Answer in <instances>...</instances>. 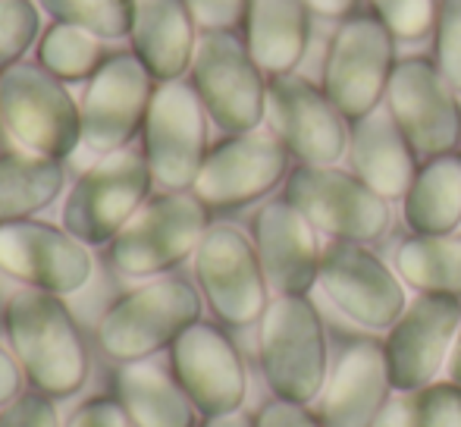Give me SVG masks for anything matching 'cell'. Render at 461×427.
Returning a JSON list of instances; mask_svg holds the SVG:
<instances>
[{
    "mask_svg": "<svg viewBox=\"0 0 461 427\" xmlns=\"http://www.w3.org/2000/svg\"><path fill=\"white\" fill-rule=\"evenodd\" d=\"M383 13V23L395 32V35L418 38L430 29L433 4L430 0H374Z\"/></svg>",
    "mask_w": 461,
    "mask_h": 427,
    "instance_id": "cell-36",
    "label": "cell"
},
{
    "mask_svg": "<svg viewBox=\"0 0 461 427\" xmlns=\"http://www.w3.org/2000/svg\"><path fill=\"white\" fill-rule=\"evenodd\" d=\"M267 116L276 139L304 164L330 167L346 148L336 104L308 79L274 76L267 86Z\"/></svg>",
    "mask_w": 461,
    "mask_h": 427,
    "instance_id": "cell-18",
    "label": "cell"
},
{
    "mask_svg": "<svg viewBox=\"0 0 461 427\" xmlns=\"http://www.w3.org/2000/svg\"><path fill=\"white\" fill-rule=\"evenodd\" d=\"M50 23L86 29L101 41H122L132 32L135 0H35Z\"/></svg>",
    "mask_w": 461,
    "mask_h": 427,
    "instance_id": "cell-31",
    "label": "cell"
},
{
    "mask_svg": "<svg viewBox=\"0 0 461 427\" xmlns=\"http://www.w3.org/2000/svg\"><path fill=\"white\" fill-rule=\"evenodd\" d=\"M321 286L333 305L365 327H393L405 312V289L365 245L333 239L321 251Z\"/></svg>",
    "mask_w": 461,
    "mask_h": 427,
    "instance_id": "cell-15",
    "label": "cell"
},
{
    "mask_svg": "<svg viewBox=\"0 0 461 427\" xmlns=\"http://www.w3.org/2000/svg\"><path fill=\"white\" fill-rule=\"evenodd\" d=\"M304 4H308L311 10H317V13H327V16H339V13L352 10L355 0H304Z\"/></svg>",
    "mask_w": 461,
    "mask_h": 427,
    "instance_id": "cell-41",
    "label": "cell"
},
{
    "mask_svg": "<svg viewBox=\"0 0 461 427\" xmlns=\"http://www.w3.org/2000/svg\"><path fill=\"white\" fill-rule=\"evenodd\" d=\"M107 41H101L97 35L86 29H76L67 23H50L41 32L35 44V63L41 69H48L54 79L73 86H86L88 79L97 73L110 50L104 48Z\"/></svg>",
    "mask_w": 461,
    "mask_h": 427,
    "instance_id": "cell-28",
    "label": "cell"
},
{
    "mask_svg": "<svg viewBox=\"0 0 461 427\" xmlns=\"http://www.w3.org/2000/svg\"><path fill=\"white\" fill-rule=\"evenodd\" d=\"M95 249L73 236L63 223L32 217L0 226V274L23 289L76 295L95 277Z\"/></svg>",
    "mask_w": 461,
    "mask_h": 427,
    "instance_id": "cell-11",
    "label": "cell"
},
{
    "mask_svg": "<svg viewBox=\"0 0 461 427\" xmlns=\"http://www.w3.org/2000/svg\"><path fill=\"white\" fill-rule=\"evenodd\" d=\"M389 114L420 154H449L461 135V107L443 73L427 60H405L389 76Z\"/></svg>",
    "mask_w": 461,
    "mask_h": 427,
    "instance_id": "cell-17",
    "label": "cell"
},
{
    "mask_svg": "<svg viewBox=\"0 0 461 427\" xmlns=\"http://www.w3.org/2000/svg\"><path fill=\"white\" fill-rule=\"evenodd\" d=\"M289 148L274 132H239L211 145L192 192L211 211H232L264 198L285 177Z\"/></svg>",
    "mask_w": 461,
    "mask_h": 427,
    "instance_id": "cell-13",
    "label": "cell"
},
{
    "mask_svg": "<svg viewBox=\"0 0 461 427\" xmlns=\"http://www.w3.org/2000/svg\"><path fill=\"white\" fill-rule=\"evenodd\" d=\"M194 283L223 327H251L270 305L261 258L239 226L211 223L194 251Z\"/></svg>",
    "mask_w": 461,
    "mask_h": 427,
    "instance_id": "cell-8",
    "label": "cell"
},
{
    "mask_svg": "<svg viewBox=\"0 0 461 427\" xmlns=\"http://www.w3.org/2000/svg\"><path fill=\"white\" fill-rule=\"evenodd\" d=\"M439 67L449 86L461 92V0H446L439 16Z\"/></svg>",
    "mask_w": 461,
    "mask_h": 427,
    "instance_id": "cell-34",
    "label": "cell"
},
{
    "mask_svg": "<svg viewBox=\"0 0 461 427\" xmlns=\"http://www.w3.org/2000/svg\"><path fill=\"white\" fill-rule=\"evenodd\" d=\"M285 202L295 204L314 230L348 242L376 239L389 223L386 198L376 195L361 177L333 167H298L285 183Z\"/></svg>",
    "mask_w": 461,
    "mask_h": 427,
    "instance_id": "cell-14",
    "label": "cell"
},
{
    "mask_svg": "<svg viewBox=\"0 0 461 427\" xmlns=\"http://www.w3.org/2000/svg\"><path fill=\"white\" fill-rule=\"evenodd\" d=\"M374 427H461V384H427L389 399Z\"/></svg>",
    "mask_w": 461,
    "mask_h": 427,
    "instance_id": "cell-30",
    "label": "cell"
},
{
    "mask_svg": "<svg viewBox=\"0 0 461 427\" xmlns=\"http://www.w3.org/2000/svg\"><path fill=\"white\" fill-rule=\"evenodd\" d=\"M207 110L192 82L158 86L141 129V154L160 192H192L207 151Z\"/></svg>",
    "mask_w": 461,
    "mask_h": 427,
    "instance_id": "cell-10",
    "label": "cell"
},
{
    "mask_svg": "<svg viewBox=\"0 0 461 427\" xmlns=\"http://www.w3.org/2000/svg\"><path fill=\"white\" fill-rule=\"evenodd\" d=\"M67 195L63 160L6 148L0 151V226L32 220Z\"/></svg>",
    "mask_w": 461,
    "mask_h": 427,
    "instance_id": "cell-26",
    "label": "cell"
},
{
    "mask_svg": "<svg viewBox=\"0 0 461 427\" xmlns=\"http://www.w3.org/2000/svg\"><path fill=\"white\" fill-rule=\"evenodd\" d=\"M389 60L393 41L383 23L355 19L342 25L327 60V98L352 120L367 116L389 86Z\"/></svg>",
    "mask_w": 461,
    "mask_h": 427,
    "instance_id": "cell-19",
    "label": "cell"
},
{
    "mask_svg": "<svg viewBox=\"0 0 461 427\" xmlns=\"http://www.w3.org/2000/svg\"><path fill=\"white\" fill-rule=\"evenodd\" d=\"M204 295L185 277L167 274L141 280L129 293L116 295L95 323V346L110 365L151 361L192 323L201 321Z\"/></svg>",
    "mask_w": 461,
    "mask_h": 427,
    "instance_id": "cell-2",
    "label": "cell"
},
{
    "mask_svg": "<svg viewBox=\"0 0 461 427\" xmlns=\"http://www.w3.org/2000/svg\"><path fill=\"white\" fill-rule=\"evenodd\" d=\"M154 92L158 82L132 50H110L79 98L82 148L95 158L132 148V141L141 139Z\"/></svg>",
    "mask_w": 461,
    "mask_h": 427,
    "instance_id": "cell-9",
    "label": "cell"
},
{
    "mask_svg": "<svg viewBox=\"0 0 461 427\" xmlns=\"http://www.w3.org/2000/svg\"><path fill=\"white\" fill-rule=\"evenodd\" d=\"M245 44L270 76H289L308 44L304 0H251L245 16Z\"/></svg>",
    "mask_w": 461,
    "mask_h": 427,
    "instance_id": "cell-25",
    "label": "cell"
},
{
    "mask_svg": "<svg viewBox=\"0 0 461 427\" xmlns=\"http://www.w3.org/2000/svg\"><path fill=\"white\" fill-rule=\"evenodd\" d=\"M113 396L126 409L132 427H198V409L170 368L158 361L113 365Z\"/></svg>",
    "mask_w": 461,
    "mask_h": 427,
    "instance_id": "cell-23",
    "label": "cell"
},
{
    "mask_svg": "<svg viewBox=\"0 0 461 427\" xmlns=\"http://www.w3.org/2000/svg\"><path fill=\"white\" fill-rule=\"evenodd\" d=\"M207 230L211 208L194 192H158L104 251L116 277L154 280L194 258Z\"/></svg>",
    "mask_w": 461,
    "mask_h": 427,
    "instance_id": "cell-3",
    "label": "cell"
},
{
    "mask_svg": "<svg viewBox=\"0 0 461 427\" xmlns=\"http://www.w3.org/2000/svg\"><path fill=\"white\" fill-rule=\"evenodd\" d=\"M405 220L420 236H446L461 220V158L439 154L414 177Z\"/></svg>",
    "mask_w": 461,
    "mask_h": 427,
    "instance_id": "cell-27",
    "label": "cell"
},
{
    "mask_svg": "<svg viewBox=\"0 0 461 427\" xmlns=\"http://www.w3.org/2000/svg\"><path fill=\"white\" fill-rule=\"evenodd\" d=\"M0 116L4 132L23 151L69 160L82 148L79 98L38 63L23 60L0 76Z\"/></svg>",
    "mask_w": 461,
    "mask_h": 427,
    "instance_id": "cell-5",
    "label": "cell"
},
{
    "mask_svg": "<svg viewBox=\"0 0 461 427\" xmlns=\"http://www.w3.org/2000/svg\"><path fill=\"white\" fill-rule=\"evenodd\" d=\"M194 95L226 135L255 132L267 116V82L236 32H201L188 69Z\"/></svg>",
    "mask_w": 461,
    "mask_h": 427,
    "instance_id": "cell-7",
    "label": "cell"
},
{
    "mask_svg": "<svg viewBox=\"0 0 461 427\" xmlns=\"http://www.w3.org/2000/svg\"><path fill=\"white\" fill-rule=\"evenodd\" d=\"M251 0H185L198 32H236L249 16Z\"/></svg>",
    "mask_w": 461,
    "mask_h": 427,
    "instance_id": "cell-35",
    "label": "cell"
},
{
    "mask_svg": "<svg viewBox=\"0 0 461 427\" xmlns=\"http://www.w3.org/2000/svg\"><path fill=\"white\" fill-rule=\"evenodd\" d=\"M0 321L29 390L57 403L86 390L92 377V346L63 295L19 286L6 299Z\"/></svg>",
    "mask_w": 461,
    "mask_h": 427,
    "instance_id": "cell-1",
    "label": "cell"
},
{
    "mask_svg": "<svg viewBox=\"0 0 461 427\" xmlns=\"http://www.w3.org/2000/svg\"><path fill=\"white\" fill-rule=\"evenodd\" d=\"M255 427H323L304 409V403H292V399H270L261 405L255 415Z\"/></svg>",
    "mask_w": 461,
    "mask_h": 427,
    "instance_id": "cell-38",
    "label": "cell"
},
{
    "mask_svg": "<svg viewBox=\"0 0 461 427\" xmlns=\"http://www.w3.org/2000/svg\"><path fill=\"white\" fill-rule=\"evenodd\" d=\"M408 145L411 141L386 110H370L358 120L352 135V164L376 195H408L414 183V160Z\"/></svg>",
    "mask_w": 461,
    "mask_h": 427,
    "instance_id": "cell-24",
    "label": "cell"
},
{
    "mask_svg": "<svg viewBox=\"0 0 461 427\" xmlns=\"http://www.w3.org/2000/svg\"><path fill=\"white\" fill-rule=\"evenodd\" d=\"M399 270L424 293L461 295V239L418 236L399 249Z\"/></svg>",
    "mask_w": 461,
    "mask_h": 427,
    "instance_id": "cell-29",
    "label": "cell"
},
{
    "mask_svg": "<svg viewBox=\"0 0 461 427\" xmlns=\"http://www.w3.org/2000/svg\"><path fill=\"white\" fill-rule=\"evenodd\" d=\"M393 374L386 349L374 340L352 342L336 361L323 396V427H374L389 403Z\"/></svg>",
    "mask_w": 461,
    "mask_h": 427,
    "instance_id": "cell-21",
    "label": "cell"
},
{
    "mask_svg": "<svg viewBox=\"0 0 461 427\" xmlns=\"http://www.w3.org/2000/svg\"><path fill=\"white\" fill-rule=\"evenodd\" d=\"M25 390H29V384H25V374L19 368L16 355L10 352V346L0 342V409L10 405L16 396H23Z\"/></svg>",
    "mask_w": 461,
    "mask_h": 427,
    "instance_id": "cell-39",
    "label": "cell"
},
{
    "mask_svg": "<svg viewBox=\"0 0 461 427\" xmlns=\"http://www.w3.org/2000/svg\"><path fill=\"white\" fill-rule=\"evenodd\" d=\"M154 195V177L141 148L95 158L63 195L60 223L88 249H107Z\"/></svg>",
    "mask_w": 461,
    "mask_h": 427,
    "instance_id": "cell-4",
    "label": "cell"
},
{
    "mask_svg": "<svg viewBox=\"0 0 461 427\" xmlns=\"http://www.w3.org/2000/svg\"><path fill=\"white\" fill-rule=\"evenodd\" d=\"M0 135H4V116H0Z\"/></svg>",
    "mask_w": 461,
    "mask_h": 427,
    "instance_id": "cell-43",
    "label": "cell"
},
{
    "mask_svg": "<svg viewBox=\"0 0 461 427\" xmlns=\"http://www.w3.org/2000/svg\"><path fill=\"white\" fill-rule=\"evenodd\" d=\"M198 427H255V418H249L245 412H230V415L204 418Z\"/></svg>",
    "mask_w": 461,
    "mask_h": 427,
    "instance_id": "cell-40",
    "label": "cell"
},
{
    "mask_svg": "<svg viewBox=\"0 0 461 427\" xmlns=\"http://www.w3.org/2000/svg\"><path fill=\"white\" fill-rule=\"evenodd\" d=\"M251 242L261 258L267 286L276 295H304L321 277V249L314 226L285 198L258 211Z\"/></svg>",
    "mask_w": 461,
    "mask_h": 427,
    "instance_id": "cell-20",
    "label": "cell"
},
{
    "mask_svg": "<svg viewBox=\"0 0 461 427\" xmlns=\"http://www.w3.org/2000/svg\"><path fill=\"white\" fill-rule=\"evenodd\" d=\"M41 32V6L35 0H0V76L25 60Z\"/></svg>",
    "mask_w": 461,
    "mask_h": 427,
    "instance_id": "cell-32",
    "label": "cell"
},
{
    "mask_svg": "<svg viewBox=\"0 0 461 427\" xmlns=\"http://www.w3.org/2000/svg\"><path fill=\"white\" fill-rule=\"evenodd\" d=\"M449 374L456 384H461V327H458V340L452 346V355H449Z\"/></svg>",
    "mask_w": 461,
    "mask_h": 427,
    "instance_id": "cell-42",
    "label": "cell"
},
{
    "mask_svg": "<svg viewBox=\"0 0 461 427\" xmlns=\"http://www.w3.org/2000/svg\"><path fill=\"white\" fill-rule=\"evenodd\" d=\"M198 38L201 32L185 0H135L132 32L126 41L158 86L183 79L192 69Z\"/></svg>",
    "mask_w": 461,
    "mask_h": 427,
    "instance_id": "cell-22",
    "label": "cell"
},
{
    "mask_svg": "<svg viewBox=\"0 0 461 427\" xmlns=\"http://www.w3.org/2000/svg\"><path fill=\"white\" fill-rule=\"evenodd\" d=\"M461 327L458 295L427 293L402 312L386 340V361L393 374V386L402 393L420 390L433 384L443 368L446 355H452Z\"/></svg>",
    "mask_w": 461,
    "mask_h": 427,
    "instance_id": "cell-16",
    "label": "cell"
},
{
    "mask_svg": "<svg viewBox=\"0 0 461 427\" xmlns=\"http://www.w3.org/2000/svg\"><path fill=\"white\" fill-rule=\"evenodd\" d=\"M170 371L201 418L242 412L249 396V368L220 323H192L170 346Z\"/></svg>",
    "mask_w": 461,
    "mask_h": 427,
    "instance_id": "cell-12",
    "label": "cell"
},
{
    "mask_svg": "<svg viewBox=\"0 0 461 427\" xmlns=\"http://www.w3.org/2000/svg\"><path fill=\"white\" fill-rule=\"evenodd\" d=\"M0 427H63V418L57 412V399L38 390H25L23 396L0 409Z\"/></svg>",
    "mask_w": 461,
    "mask_h": 427,
    "instance_id": "cell-33",
    "label": "cell"
},
{
    "mask_svg": "<svg viewBox=\"0 0 461 427\" xmlns=\"http://www.w3.org/2000/svg\"><path fill=\"white\" fill-rule=\"evenodd\" d=\"M63 427H132V422H129L126 409H122L113 393H97V396L82 399L69 412Z\"/></svg>",
    "mask_w": 461,
    "mask_h": 427,
    "instance_id": "cell-37",
    "label": "cell"
},
{
    "mask_svg": "<svg viewBox=\"0 0 461 427\" xmlns=\"http://www.w3.org/2000/svg\"><path fill=\"white\" fill-rule=\"evenodd\" d=\"M261 371L279 399L311 403L327 384V336L304 295H276L261 318Z\"/></svg>",
    "mask_w": 461,
    "mask_h": 427,
    "instance_id": "cell-6",
    "label": "cell"
}]
</instances>
